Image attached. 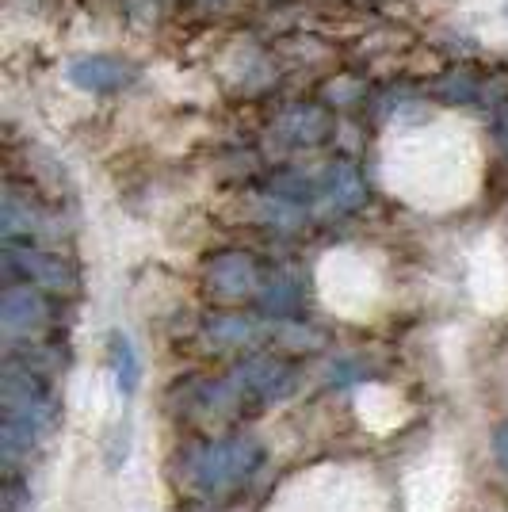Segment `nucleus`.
<instances>
[{
	"label": "nucleus",
	"instance_id": "1",
	"mask_svg": "<svg viewBox=\"0 0 508 512\" xmlns=\"http://www.w3.org/2000/svg\"><path fill=\"white\" fill-rule=\"evenodd\" d=\"M264 463V448L253 436H226V440H211L203 448L188 455V482L207 497H226V493L241 490L249 478Z\"/></svg>",
	"mask_w": 508,
	"mask_h": 512
},
{
	"label": "nucleus",
	"instance_id": "2",
	"mask_svg": "<svg viewBox=\"0 0 508 512\" xmlns=\"http://www.w3.org/2000/svg\"><path fill=\"white\" fill-rule=\"evenodd\" d=\"M207 291L214 299H226V302H241V299H253L260 295L264 287V268L253 253H241V249H230V253H218L207 260Z\"/></svg>",
	"mask_w": 508,
	"mask_h": 512
},
{
	"label": "nucleus",
	"instance_id": "3",
	"mask_svg": "<svg viewBox=\"0 0 508 512\" xmlns=\"http://www.w3.org/2000/svg\"><path fill=\"white\" fill-rule=\"evenodd\" d=\"M230 383L237 386V394L245 402H276L295 390V367L276 356H249L237 363Z\"/></svg>",
	"mask_w": 508,
	"mask_h": 512
},
{
	"label": "nucleus",
	"instance_id": "4",
	"mask_svg": "<svg viewBox=\"0 0 508 512\" xmlns=\"http://www.w3.org/2000/svg\"><path fill=\"white\" fill-rule=\"evenodd\" d=\"M4 272L20 283H35L46 291H69L77 287L73 268L65 264L62 256L31 249V245H4Z\"/></svg>",
	"mask_w": 508,
	"mask_h": 512
},
{
	"label": "nucleus",
	"instance_id": "5",
	"mask_svg": "<svg viewBox=\"0 0 508 512\" xmlns=\"http://www.w3.org/2000/svg\"><path fill=\"white\" fill-rule=\"evenodd\" d=\"M69 85L81 88V92H96V96H111V92H123L138 81V69L127 58H115V54H85V58H73L65 69Z\"/></svg>",
	"mask_w": 508,
	"mask_h": 512
},
{
	"label": "nucleus",
	"instance_id": "6",
	"mask_svg": "<svg viewBox=\"0 0 508 512\" xmlns=\"http://www.w3.org/2000/svg\"><path fill=\"white\" fill-rule=\"evenodd\" d=\"M46 321H50V302H46L43 287L16 279L0 295V325H4L8 337H31V333L43 329Z\"/></svg>",
	"mask_w": 508,
	"mask_h": 512
},
{
	"label": "nucleus",
	"instance_id": "7",
	"mask_svg": "<svg viewBox=\"0 0 508 512\" xmlns=\"http://www.w3.org/2000/svg\"><path fill=\"white\" fill-rule=\"evenodd\" d=\"M321 203L333 214H352L367 203V184L363 172L352 161H333L321 176Z\"/></svg>",
	"mask_w": 508,
	"mask_h": 512
},
{
	"label": "nucleus",
	"instance_id": "8",
	"mask_svg": "<svg viewBox=\"0 0 508 512\" xmlns=\"http://www.w3.org/2000/svg\"><path fill=\"white\" fill-rule=\"evenodd\" d=\"M43 226H46L43 211L31 199H20L16 192H4V203H0V234H4V245H31V241H39L46 234Z\"/></svg>",
	"mask_w": 508,
	"mask_h": 512
},
{
	"label": "nucleus",
	"instance_id": "9",
	"mask_svg": "<svg viewBox=\"0 0 508 512\" xmlns=\"http://www.w3.org/2000/svg\"><path fill=\"white\" fill-rule=\"evenodd\" d=\"M276 130L291 146H318L329 138V115L318 104H295L276 119Z\"/></svg>",
	"mask_w": 508,
	"mask_h": 512
},
{
	"label": "nucleus",
	"instance_id": "10",
	"mask_svg": "<svg viewBox=\"0 0 508 512\" xmlns=\"http://www.w3.org/2000/svg\"><path fill=\"white\" fill-rule=\"evenodd\" d=\"M260 310L264 314H272V318L287 321L298 314V306H302V283H298L291 272H272V276L264 279V287H260Z\"/></svg>",
	"mask_w": 508,
	"mask_h": 512
},
{
	"label": "nucleus",
	"instance_id": "11",
	"mask_svg": "<svg viewBox=\"0 0 508 512\" xmlns=\"http://www.w3.org/2000/svg\"><path fill=\"white\" fill-rule=\"evenodd\" d=\"M207 337L218 348H253L264 341V325L245 314H214L207 318Z\"/></svg>",
	"mask_w": 508,
	"mask_h": 512
},
{
	"label": "nucleus",
	"instance_id": "12",
	"mask_svg": "<svg viewBox=\"0 0 508 512\" xmlns=\"http://www.w3.org/2000/svg\"><path fill=\"white\" fill-rule=\"evenodd\" d=\"M107 363H111V375L123 394H134L138 390V379H142V363H138V352L134 344L123 337V333H111L107 337Z\"/></svg>",
	"mask_w": 508,
	"mask_h": 512
},
{
	"label": "nucleus",
	"instance_id": "13",
	"mask_svg": "<svg viewBox=\"0 0 508 512\" xmlns=\"http://www.w3.org/2000/svg\"><path fill=\"white\" fill-rule=\"evenodd\" d=\"M272 195L283 199V203L306 207V203L321 199V180H310V176H302V172H279L276 180H272Z\"/></svg>",
	"mask_w": 508,
	"mask_h": 512
},
{
	"label": "nucleus",
	"instance_id": "14",
	"mask_svg": "<svg viewBox=\"0 0 508 512\" xmlns=\"http://www.w3.org/2000/svg\"><path fill=\"white\" fill-rule=\"evenodd\" d=\"M432 92H436V96H440L444 104H474V100L482 96V85H478V81H474L470 73H459V69H455V73L440 77Z\"/></svg>",
	"mask_w": 508,
	"mask_h": 512
},
{
	"label": "nucleus",
	"instance_id": "15",
	"mask_svg": "<svg viewBox=\"0 0 508 512\" xmlns=\"http://www.w3.org/2000/svg\"><path fill=\"white\" fill-rule=\"evenodd\" d=\"M493 459H497L501 470H508V421L493 428Z\"/></svg>",
	"mask_w": 508,
	"mask_h": 512
},
{
	"label": "nucleus",
	"instance_id": "16",
	"mask_svg": "<svg viewBox=\"0 0 508 512\" xmlns=\"http://www.w3.org/2000/svg\"><path fill=\"white\" fill-rule=\"evenodd\" d=\"M493 138H497L501 153L508 157V104H501L493 111Z\"/></svg>",
	"mask_w": 508,
	"mask_h": 512
},
{
	"label": "nucleus",
	"instance_id": "17",
	"mask_svg": "<svg viewBox=\"0 0 508 512\" xmlns=\"http://www.w3.org/2000/svg\"><path fill=\"white\" fill-rule=\"evenodd\" d=\"M203 4H222V0H203Z\"/></svg>",
	"mask_w": 508,
	"mask_h": 512
},
{
	"label": "nucleus",
	"instance_id": "18",
	"mask_svg": "<svg viewBox=\"0 0 508 512\" xmlns=\"http://www.w3.org/2000/svg\"><path fill=\"white\" fill-rule=\"evenodd\" d=\"M505 16H508V0H505Z\"/></svg>",
	"mask_w": 508,
	"mask_h": 512
}]
</instances>
